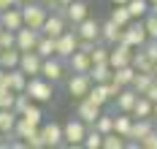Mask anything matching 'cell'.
I'll use <instances>...</instances> for the list:
<instances>
[{
  "label": "cell",
  "instance_id": "52",
  "mask_svg": "<svg viewBox=\"0 0 157 149\" xmlns=\"http://www.w3.org/2000/svg\"><path fill=\"white\" fill-rule=\"evenodd\" d=\"M60 3H63V6H68V3H71V0H60Z\"/></svg>",
  "mask_w": 157,
  "mask_h": 149
},
{
  "label": "cell",
  "instance_id": "34",
  "mask_svg": "<svg viewBox=\"0 0 157 149\" xmlns=\"http://www.w3.org/2000/svg\"><path fill=\"white\" fill-rule=\"evenodd\" d=\"M22 141H25V147H30V149H44L46 147V144H44V136H41V128H33Z\"/></svg>",
  "mask_w": 157,
  "mask_h": 149
},
{
  "label": "cell",
  "instance_id": "25",
  "mask_svg": "<svg viewBox=\"0 0 157 149\" xmlns=\"http://www.w3.org/2000/svg\"><path fill=\"white\" fill-rule=\"evenodd\" d=\"M19 57H22V52L11 46V49H3L0 52V68H6V71H11V68H19Z\"/></svg>",
  "mask_w": 157,
  "mask_h": 149
},
{
  "label": "cell",
  "instance_id": "41",
  "mask_svg": "<svg viewBox=\"0 0 157 149\" xmlns=\"http://www.w3.org/2000/svg\"><path fill=\"white\" fill-rule=\"evenodd\" d=\"M144 27H146V33H149V38H157V14H146L144 17Z\"/></svg>",
  "mask_w": 157,
  "mask_h": 149
},
{
  "label": "cell",
  "instance_id": "24",
  "mask_svg": "<svg viewBox=\"0 0 157 149\" xmlns=\"http://www.w3.org/2000/svg\"><path fill=\"white\" fill-rule=\"evenodd\" d=\"M152 111H155V103L146 95H138V100H136V106H133L130 114L136 117V119H146V117H152Z\"/></svg>",
  "mask_w": 157,
  "mask_h": 149
},
{
  "label": "cell",
  "instance_id": "42",
  "mask_svg": "<svg viewBox=\"0 0 157 149\" xmlns=\"http://www.w3.org/2000/svg\"><path fill=\"white\" fill-rule=\"evenodd\" d=\"M0 46H3V49L16 46V30H3V33H0Z\"/></svg>",
  "mask_w": 157,
  "mask_h": 149
},
{
  "label": "cell",
  "instance_id": "4",
  "mask_svg": "<svg viewBox=\"0 0 157 149\" xmlns=\"http://www.w3.org/2000/svg\"><path fill=\"white\" fill-rule=\"evenodd\" d=\"M122 41H125L127 46H133V49H138L144 46L146 41H149V33H146V27H144V22L138 19H133L127 27H122Z\"/></svg>",
  "mask_w": 157,
  "mask_h": 149
},
{
  "label": "cell",
  "instance_id": "21",
  "mask_svg": "<svg viewBox=\"0 0 157 149\" xmlns=\"http://www.w3.org/2000/svg\"><path fill=\"white\" fill-rule=\"evenodd\" d=\"M138 95H141V92H136L133 87H125V90L117 95V109L130 114V111H133V106H136V100H138Z\"/></svg>",
  "mask_w": 157,
  "mask_h": 149
},
{
  "label": "cell",
  "instance_id": "18",
  "mask_svg": "<svg viewBox=\"0 0 157 149\" xmlns=\"http://www.w3.org/2000/svg\"><path fill=\"white\" fill-rule=\"evenodd\" d=\"M41 33L52 35V38H60L65 33V17L63 14H49L46 22H44V27H41Z\"/></svg>",
  "mask_w": 157,
  "mask_h": 149
},
{
  "label": "cell",
  "instance_id": "8",
  "mask_svg": "<svg viewBox=\"0 0 157 149\" xmlns=\"http://www.w3.org/2000/svg\"><path fill=\"white\" fill-rule=\"evenodd\" d=\"M41 30H33V27H19L16 30V49L19 52H30V49H35L38 46V41H41Z\"/></svg>",
  "mask_w": 157,
  "mask_h": 149
},
{
  "label": "cell",
  "instance_id": "10",
  "mask_svg": "<svg viewBox=\"0 0 157 149\" xmlns=\"http://www.w3.org/2000/svg\"><path fill=\"white\" fill-rule=\"evenodd\" d=\"M90 17V6H87V0H71L68 6H65V19L76 27L78 22H84V19Z\"/></svg>",
  "mask_w": 157,
  "mask_h": 149
},
{
  "label": "cell",
  "instance_id": "39",
  "mask_svg": "<svg viewBox=\"0 0 157 149\" xmlns=\"http://www.w3.org/2000/svg\"><path fill=\"white\" fill-rule=\"evenodd\" d=\"M109 52H111L109 44H95V49L90 52V57H92V63H109Z\"/></svg>",
  "mask_w": 157,
  "mask_h": 149
},
{
  "label": "cell",
  "instance_id": "26",
  "mask_svg": "<svg viewBox=\"0 0 157 149\" xmlns=\"http://www.w3.org/2000/svg\"><path fill=\"white\" fill-rule=\"evenodd\" d=\"M35 52L46 60V57H54L57 54V38H52V35H41V41H38V46Z\"/></svg>",
  "mask_w": 157,
  "mask_h": 149
},
{
  "label": "cell",
  "instance_id": "29",
  "mask_svg": "<svg viewBox=\"0 0 157 149\" xmlns=\"http://www.w3.org/2000/svg\"><path fill=\"white\" fill-rule=\"evenodd\" d=\"M125 6H127V11H130V17H133V19H144L146 14H149V8H152L149 0H127Z\"/></svg>",
  "mask_w": 157,
  "mask_h": 149
},
{
  "label": "cell",
  "instance_id": "53",
  "mask_svg": "<svg viewBox=\"0 0 157 149\" xmlns=\"http://www.w3.org/2000/svg\"><path fill=\"white\" fill-rule=\"evenodd\" d=\"M155 79H157V63H155Z\"/></svg>",
  "mask_w": 157,
  "mask_h": 149
},
{
  "label": "cell",
  "instance_id": "15",
  "mask_svg": "<svg viewBox=\"0 0 157 149\" xmlns=\"http://www.w3.org/2000/svg\"><path fill=\"white\" fill-rule=\"evenodd\" d=\"M41 136H44V144H46V147H60V144H65L63 125H57V122H46V125H41Z\"/></svg>",
  "mask_w": 157,
  "mask_h": 149
},
{
  "label": "cell",
  "instance_id": "9",
  "mask_svg": "<svg viewBox=\"0 0 157 149\" xmlns=\"http://www.w3.org/2000/svg\"><path fill=\"white\" fill-rule=\"evenodd\" d=\"M76 49H78V33L76 30H65V33L57 38V57L68 60Z\"/></svg>",
  "mask_w": 157,
  "mask_h": 149
},
{
  "label": "cell",
  "instance_id": "14",
  "mask_svg": "<svg viewBox=\"0 0 157 149\" xmlns=\"http://www.w3.org/2000/svg\"><path fill=\"white\" fill-rule=\"evenodd\" d=\"M68 65H71V73H90V68H92V57H90V52L76 49L71 57H68Z\"/></svg>",
  "mask_w": 157,
  "mask_h": 149
},
{
  "label": "cell",
  "instance_id": "31",
  "mask_svg": "<svg viewBox=\"0 0 157 149\" xmlns=\"http://www.w3.org/2000/svg\"><path fill=\"white\" fill-rule=\"evenodd\" d=\"M130 128H133V117L127 114V111H122L119 117H114V130L119 133V136H130Z\"/></svg>",
  "mask_w": 157,
  "mask_h": 149
},
{
  "label": "cell",
  "instance_id": "45",
  "mask_svg": "<svg viewBox=\"0 0 157 149\" xmlns=\"http://www.w3.org/2000/svg\"><path fill=\"white\" fill-rule=\"evenodd\" d=\"M144 95L152 100V103H157V79H155L152 84H149V87H146V92H144Z\"/></svg>",
  "mask_w": 157,
  "mask_h": 149
},
{
  "label": "cell",
  "instance_id": "35",
  "mask_svg": "<svg viewBox=\"0 0 157 149\" xmlns=\"http://www.w3.org/2000/svg\"><path fill=\"white\" fill-rule=\"evenodd\" d=\"M111 19L119 25V27H127L133 17H130V11H127V6H114V11H111Z\"/></svg>",
  "mask_w": 157,
  "mask_h": 149
},
{
  "label": "cell",
  "instance_id": "19",
  "mask_svg": "<svg viewBox=\"0 0 157 149\" xmlns=\"http://www.w3.org/2000/svg\"><path fill=\"white\" fill-rule=\"evenodd\" d=\"M78 38H90V41H100V22H95L92 17H87L84 22L76 25Z\"/></svg>",
  "mask_w": 157,
  "mask_h": 149
},
{
  "label": "cell",
  "instance_id": "2",
  "mask_svg": "<svg viewBox=\"0 0 157 149\" xmlns=\"http://www.w3.org/2000/svg\"><path fill=\"white\" fill-rule=\"evenodd\" d=\"M49 11L44 3H22V19H25V25L33 27V30H41L44 27V22H46Z\"/></svg>",
  "mask_w": 157,
  "mask_h": 149
},
{
  "label": "cell",
  "instance_id": "49",
  "mask_svg": "<svg viewBox=\"0 0 157 149\" xmlns=\"http://www.w3.org/2000/svg\"><path fill=\"white\" fill-rule=\"evenodd\" d=\"M149 11H152V14H157V3H152V8H149Z\"/></svg>",
  "mask_w": 157,
  "mask_h": 149
},
{
  "label": "cell",
  "instance_id": "17",
  "mask_svg": "<svg viewBox=\"0 0 157 149\" xmlns=\"http://www.w3.org/2000/svg\"><path fill=\"white\" fill-rule=\"evenodd\" d=\"M100 41H103V44H109V46H114V44H119V41H122V27H119L111 17H109V22H103V25H100Z\"/></svg>",
  "mask_w": 157,
  "mask_h": 149
},
{
  "label": "cell",
  "instance_id": "54",
  "mask_svg": "<svg viewBox=\"0 0 157 149\" xmlns=\"http://www.w3.org/2000/svg\"><path fill=\"white\" fill-rule=\"evenodd\" d=\"M22 3H27V0H19V6H22Z\"/></svg>",
  "mask_w": 157,
  "mask_h": 149
},
{
  "label": "cell",
  "instance_id": "55",
  "mask_svg": "<svg viewBox=\"0 0 157 149\" xmlns=\"http://www.w3.org/2000/svg\"><path fill=\"white\" fill-rule=\"evenodd\" d=\"M149 3H157V0H149Z\"/></svg>",
  "mask_w": 157,
  "mask_h": 149
},
{
  "label": "cell",
  "instance_id": "32",
  "mask_svg": "<svg viewBox=\"0 0 157 149\" xmlns=\"http://www.w3.org/2000/svg\"><path fill=\"white\" fill-rule=\"evenodd\" d=\"M155 82V73H144V71H136V79H133V84H130V87H133V90H136V92H146V87H149V84Z\"/></svg>",
  "mask_w": 157,
  "mask_h": 149
},
{
  "label": "cell",
  "instance_id": "13",
  "mask_svg": "<svg viewBox=\"0 0 157 149\" xmlns=\"http://www.w3.org/2000/svg\"><path fill=\"white\" fill-rule=\"evenodd\" d=\"M0 19H3V27H6V30H19V27H25V19H22V6L3 8V11H0Z\"/></svg>",
  "mask_w": 157,
  "mask_h": 149
},
{
  "label": "cell",
  "instance_id": "56",
  "mask_svg": "<svg viewBox=\"0 0 157 149\" xmlns=\"http://www.w3.org/2000/svg\"><path fill=\"white\" fill-rule=\"evenodd\" d=\"M0 136H3V133H0ZM0 144H3V141H0Z\"/></svg>",
  "mask_w": 157,
  "mask_h": 149
},
{
  "label": "cell",
  "instance_id": "47",
  "mask_svg": "<svg viewBox=\"0 0 157 149\" xmlns=\"http://www.w3.org/2000/svg\"><path fill=\"white\" fill-rule=\"evenodd\" d=\"M3 79H6V68H0V84H3Z\"/></svg>",
  "mask_w": 157,
  "mask_h": 149
},
{
  "label": "cell",
  "instance_id": "6",
  "mask_svg": "<svg viewBox=\"0 0 157 149\" xmlns=\"http://www.w3.org/2000/svg\"><path fill=\"white\" fill-rule=\"evenodd\" d=\"M133 46H127L125 41H119V44H114L109 52V65L111 68H122V65H130L133 63Z\"/></svg>",
  "mask_w": 157,
  "mask_h": 149
},
{
  "label": "cell",
  "instance_id": "20",
  "mask_svg": "<svg viewBox=\"0 0 157 149\" xmlns=\"http://www.w3.org/2000/svg\"><path fill=\"white\" fill-rule=\"evenodd\" d=\"M90 79H92L95 84H106L114 79V68L109 65V63H92V68H90Z\"/></svg>",
  "mask_w": 157,
  "mask_h": 149
},
{
  "label": "cell",
  "instance_id": "1",
  "mask_svg": "<svg viewBox=\"0 0 157 149\" xmlns=\"http://www.w3.org/2000/svg\"><path fill=\"white\" fill-rule=\"evenodd\" d=\"M25 92H27L35 103H49V100L54 98V82L44 79L41 73H38V76H30V79H27V87H25Z\"/></svg>",
  "mask_w": 157,
  "mask_h": 149
},
{
  "label": "cell",
  "instance_id": "36",
  "mask_svg": "<svg viewBox=\"0 0 157 149\" xmlns=\"http://www.w3.org/2000/svg\"><path fill=\"white\" fill-rule=\"evenodd\" d=\"M22 117V119H25V122H30L33 128H41V109H38V103H30V109H27V111H25V114H19Z\"/></svg>",
  "mask_w": 157,
  "mask_h": 149
},
{
  "label": "cell",
  "instance_id": "22",
  "mask_svg": "<svg viewBox=\"0 0 157 149\" xmlns=\"http://www.w3.org/2000/svg\"><path fill=\"white\" fill-rule=\"evenodd\" d=\"M149 130H155L152 117H146V119H136V117H133V128H130V136H127V138H136V144H138Z\"/></svg>",
  "mask_w": 157,
  "mask_h": 149
},
{
  "label": "cell",
  "instance_id": "27",
  "mask_svg": "<svg viewBox=\"0 0 157 149\" xmlns=\"http://www.w3.org/2000/svg\"><path fill=\"white\" fill-rule=\"evenodd\" d=\"M133 65H136V71H144V73H155V60H149L144 49H136V52H133Z\"/></svg>",
  "mask_w": 157,
  "mask_h": 149
},
{
  "label": "cell",
  "instance_id": "12",
  "mask_svg": "<svg viewBox=\"0 0 157 149\" xmlns=\"http://www.w3.org/2000/svg\"><path fill=\"white\" fill-rule=\"evenodd\" d=\"M100 109H103V106L92 103L90 98H81V100H78V106H76V117H78V119H84L87 125H95V119L103 114Z\"/></svg>",
  "mask_w": 157,
  "mask_h": 149
},
{
  "label": "cell",
  "instance_id": "40",
  "mask_svg": "<svg viewBox=\"0 0 157 149\" xmlns=\"http://www.w3.org/2000/svg\"><path fill=\"white\" fill-rule=\"evenodd\" d=\"M95 128L103 133V136L111 133V130H114V117H111V114H100L98 119H95Z\"/></svg>",
  "mask_w": 157,
  "mask_h": 149
},
{
  "label": "cell",
  "instance_id": "38",
  "mask_svg": "<svg viewBox=\"0 0 157 149\" xmlns=\"http://www.w3.org/2000/svg\"><path fill=\"white\" fill-rule=\"evenodd\" d=\"M14 100H16V92L11 87L0 84V109H14Z\"/></svg>",
  "mask_w": 157,
  "mask_h": 149
},
{
  "label": "cell",
  "instance_id": "5",
  "mask_svg": "<svg viewBox=\"0 0 157 149\" xmlns=\"http://www.w3.org/2000/svg\"><path fill=\"white\" fill-rule=\"evenodd\" d=\"M65 73H68V71H65V60H63V57H57V54H54V57H46L44 65H41V76L49 79V82H54V84L63 82Z\"/></svg>",
  "mask_w": 157,
  "mask_h": 149
},
{
  "label": "cell",
  "instance_id": "57",
  "mask_svg": "<svg viewBox=\"0 0 157 149\" xmlns=\"http://www.w3.org/2000/svg\"><path fill=\"white\" fill-rule=\"evenodd\" d=\"M0 52H3V46H0Z\"/></svg>",
  "mask_w": 157,
  "mask_h": 149
},
{
  "label": "cell",
  "instance_id": "3",
  "mask_svg": "<svg viewBox=\"0 0 157 149\" xmlns=\"http://www.w3.org/2000/svg\"><path fill=\"white\" fill-rule=\"evenodd\" d=\"M63 138L65 144H71V147H84V138H87V122L84 119H68L63 125Z\"/></svg>",
  "mask_w": 157,
  "mask_h": 149
},
{
  "label": "cell",
  "instance_id": "44",
  "mask_svg": "<svg viewBox=\"0 0 157 149\" xmlns=\"http://www.w3.org/2000/svg\"><path fill=\"white\" fill-rule=\"evenodd\" d=\"M138 49H144V52H146V57L157 63V38H149V41H146L144 46H138Z\"/></svg>",
  "mask_w": 157,
  "mask_h": 149
},
{
  "label": "cell",
  "instance_id": "28",
  "mask_svg": "<svg viewBox=\"0 0 157 149\" xmlns=\"http://www.w3.org/2000/svg\"><path fill=\"white\" fill-rule=\"evenodd\" d=\"M136 79V65H122V68H114V82H119L122 87H130Z\"/></svg>",
  "mask_w": 157,
  "mask_h": 149
},
{
  "label": "cell",
  "instance_id": "43",
  "mask_svg": "<svg viewBox=\"0 0 157 149\" xmlns=\"http://www.w3.org/2000/svg\"><path fill=\"white\" fill-rule=\"evenodd\" d=\"M138 147H144V149H157V130H149L141 141H138Z\"/></svg>",
  "mask_w": 157,
  "mask_h": 149
},
{
  "label": "cell",
  "instance_id": "23",
  "mask_svg": "<svg viewBox=\"0 0 157 149\" xmlns=\"http://www.w3.org/2000/svg\"><path fill=\"white\" fill-rule=\"evenodd\" d=\"M16 119H19V114H16L14 109H0V133H3V136L14 133Z\"/></svg>",
  "mask_w": 157,
  "mask_h": 149
},
{
  "label": "cell",
  "instance_id": "30",
  "mask_svg": "<svg viewBox=\"0 0 157 149\" xmlns=\"http://www.w3.org/2000/svg\"><path fill=\"white\" fill-rule=\"evenodd\" d=\"M87 98L92 100V103H98V106H106L111 100V95H109V87L106 84H92V90H90V95Z\"/></svg>",
  "mask_w": 157,
  "mask_h": 149
},
{
  "label": "cell",
  "instance_id": "33",
  "mask_svg": "<svg viewBox=\"0 0 157 149\" xmlns=\"http://www.w3.org/2000/svg\"><path fill=\"white\" fill-rule=\"evenodd\" d=\"M122 147H127V141H125V136H119L117 130L103 136V149H122Z\"/></svg>",
  "mask_w": 157,
  "mask_h": 149
},
{
  "label": "cell",
  "instance_id": "46",
  "mask_svg": "<svg viewBox=\"0 0 157 149\" xmlns=\"http://www.w3.org/2000/svg\"><path fill=\"white\" fill-rule=\"evenodd\" d=\"M11 6H19V0H0V11L3 8H11Z\"/></svg>",
  "mask_w": 157,
  "mask_h": 149
},
{
  "label": "cell",
  "instance_id": "48",
  "mask_svg": "<svg viewBox=\"0 0 157 149\" xmlns=\"http://www.w3.org/2000/svg\"><path fill=\"white\" fill-rule=\"evenodd\" d=\"M111 3H114V6H125L127 0H111Z\"/></svg>",
  "mask_w": 157,
  "mask_h": 149
},
{
  "label": "cell",
  "instance_id": "16",
  "mask_svg": "<svg viewBox=\"0 0 157 149\" xmlns=\"http://www.w3.org/2000/svg\"><path fill=\"white\" fill-rule=\"evenodd\" d=\"M27 79H30V76H27L22 68H11V71H6V79H3V84H6V87H11L14 92H25Z\"/></svg>",
  "mask_w": 157,
  "mask_h": 149
},
{
  "label": "cell",
  "instance_id": "11",
  "mask_svg": "<svg viewBox=\"0 0 157 149\" xmlns=\"http://www.w3.org/2000/svg\"><path fill=\"white\" fill-rule=\"evenodd\" d=\"M41 65H44V57H41L35 49L22 52V57H19V68H22L27 76H38V73H41Z\"/></svg>",
  "mask_w": 157,
  "mask_h": 149
},
{
  "label": "cell",
  "instance_id": "50",
  "mask_svg": "<svg viewBox=\"0 0 157 149\" xmlns=\"http://www.w3.org/2000/svg\"><path fill=\"white\" fill-rule=\"evenodd\" d=\"M152 119H157V103H155V111H152Z\"/></svg>",
  "mask_w": 157,
  "mask_h": 149
},
{
  "label": "cell",
  "instance_id": "37",
  "mask_svg": "<svg viewBox=\"0 0 157 149\" xmlns=\"http://www.w3.org/2000/svg\"><path fill=\"white\" fill-rule=\"evenodd\" d=\"M84 147L87 149H100L103 147V133L92 125V130H87V138H84Z\"/></svg>",
  "mask_w": 157,
  "mask_h": 149
},
{
  "label": "cell",
  "instance_id": "7",
  "mask_svg": "<svg viewBox=\"0 0 157 149\" xmlns=\"http://www.w3.org/2000/svg\"><path fill=\"white\" fill-rule=\"evenodd\" d=\"M92 79H90V73H73L71 79H68V92L73 95V98H87L90 95V90H92Z\"/></svg>",
  "mask_w": 157,
  "mask_h": 149
},
{
  "label": "cell",
  "instance_id": "51",
  "mask_svg": "<svg viewBox=\"0 0 157 149\" xmlns=\"http://www.w3.org/2000/svg\"><path fill=\"white\" fill-rule=\"evenodd\" d=\"M3 30H6V27H3V19H0V33H3Z\"/></svg>",
  "mask_w": 157,
  "mask_h": 149
}]
</instances>
